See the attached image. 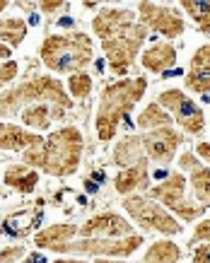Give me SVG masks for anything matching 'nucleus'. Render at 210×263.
<instances>
[{
	"instance_id": "obj_1",
	"label": "nucleus",
	"mask_w": 210,
	"mask_h": 263,
	"mask_svg": "<svg viewBox=\"0 0 210 263\" xmlns=\"http://www.w3.org/2000/svg\"><path fill=\"white\" fill-rule=\"evenodd\" d=\"M94 34L102 41L109 68L113 75H126L130 65L136 63L140 46L147 39V29L136 22L133 10L126 8H102L94 15Z\"/></svg>"
},
{
	"instance_id": "obj_2",
	"label": "nucleus",
	"mask_w": 210,
	"mask_h": 263,
	"mask_svg": "<svg viewBox=\"0 0 210 263\" xmlns=\"http://www.w3.org/2000/svg\"><path fill=\"white\" fill-rule=\"evenodd\" d=\"M82 150H85L82 130L75 126H63L49 133V138H44L41 145L22 152V164L32 169H41L49 176L63 179V176H70L78 172Z\"/></svg>"
},
{
	"instance_id": "obj_3",
	"label": "nucleus",
	"mask_w": 210,
	"mask_h": 263,
	"mask_svg": "<svg viewBox=\"0 0 210 263\" xmlns=\"http://www.w3.org/2000/svg\"><path fill=\"white\" fill-rule=\"evenodd\" d=\"M36 104H49L58 111H68L73 109V97L53 75H32L25 82L0 92V119L17 116L27 106H36Z\"/></svg>"
},
{
	"instance_id": "obj_4",
	"label": "nucleus",
	"mask_w": 210,
	"mask_h": 263,
	"mask_svg": "<svg viewBox=\"0 0 210 263\" xmlns=\"http://www.w3.org/2000/svg\"><path fill=\"white\" fill-rule=\"evenodd\" d=\"M147 89V78H133V80H119L111 82L102 89L97 106V119H94V128H97V138L102 143L113 140L116 130L121 126V121H128L130 111L136 109V104L143 99Z\"/></svg>"
},
{
	"instance_id": "obj_5",
	"label": "nucleus",
	"mask_w": 210,
	"mask_h": 263,
	"mask_svg": "<svg viewBox=\"0 0 210 263\" xmlns=\"http://www.w3.org/2000/svg\"><path fill=\"white\" fill-rule=\"evenodd\" d=\"M41 63L56 75H75L82 72L94 58V46L89 34L85 32H65L51 34L41 44Z\"/></svg>"
},
{
	"instance_id": "obj_6",
	"label": "nucleus",
	"mask_w": 210,
	"mask_h": 263,
	"mask_svg": "<svg viewBox=\"0 0 210 263\" xmlns=\"http://www.w3.org/2000/svg\"><path fill=\"white\" fill-rule=\"evenodd\" d=\"M123 210L128 213V217L143 232H155V234H162V237H177L184 230L177 217L150 196H140V193L126 196L123 198Z\"/></svg>"
},
{
	"instance_id": "obj_7",
	"label": "nucleus",
	"mask_w": 210,
	"mask_h": 263,
	"mask_svg": "<svg viewBox=\"0 0 210 263\" xmlns=\"http://www.w3.org/2000/svg\"><path fill=\"white\" fill-rule=\"evenodd\" d=\"M188 179H186L181 172H171L167 179L157 186L150 189V198L157 200L160 205H164L174 217L184 220V222H194V220H201L205 208L198 205L196 200L188 198Z\"/></svg>"
},
{
	"instance_id": "obj_8",
	"label": "nucleus",
	"mask_w": 210,
	"mask_h": 263,
	"mask_svg": "<svg viewBox=\"0 0 210 263\" xmlns=\"http://www.w3.org/2000/svg\"><path fill=\"white\" fill-rule=\"evenodd\" d=\"M143 237L140 234H130L121 239H109V237H87V239L68 241L61 244L53 251L63 256H92V258H102V256H113V258H126L133 251L143 247Z\"/></svg>"
},
{
	"instance_id": "obj_9",
	"label": "nucleus",
	"mask_w": 210,
	"mask_h": 263,
	"mask_svg": "<svg viewBox=\"0 0 210 263\" xmlns=\"http://www.w3.org/2000/svg\"><path fill=\"white\" fill-rule=\"evenodd\" d=\"M157 104H160L164 111H169L174 116V121L181 126L184 133H188V136H201L203 133V128H205V114H203V109L186 95L184 89H177V87L164 89L160 95V99H157Z\"/></svg>"
},
{
	"instance_id": "obj_10",
	"label": "nucleus",
	"mask_w": 210,
	"mask_h": 263,
	"mask_svg": "<svg viewBox=\"0 0 210 263\" xmlns=\"http://www.w3.org/2000/svg\"><path fill=\"white\" fill-rule=\"evenodd\" d=\"M136 8H138V20H140V24L145 27L147 32L152 29V32L167 36V39H177V36L184 34L186 22L177 8L160 5V3H147V0L138 3Z\"/></svg>"
},
{
	"instance_id": "obj_11",
	"label": "nucleus",
	"mask_w": 210,
	"mask_h": 263,
	"mask_svg": "<svg viewBox=\"0 0 210 263\" xmlns=\"http://www.w3.org/2000/svg\"><path fill=\"white\" fill-rule=\"evenodd\" d=\"M140 143H143V150H145V157L152 162H171V157L177 155L179 145L184 143V136L174 130L171 126L164 128H155V130H145L140 136Z\"/></svg>"
},
{
	"instance_id": "obj_12",
	"label": "nucleus",
	"mask_w": 210,
	"mask_h": 263,
	"mask_svg": "<svg viewBox=\"0 0 210 263\" xmlns=\"http://www.w3.org/2000/svg\"><path fill=\"white\" fill-rule=\"evenodd\" d=\"M80 234L87 239V237H109V239H121V237H130L136 234L133 232V224L121 217L119 213H97L89 220H85V224H80Z\"/></svg>"
},
{
	"instance_id": "obj_13",
	"label": "nucleus",
	"mask_w": 210,
	"mask_h": 263,
	"mask_svg": "<svg viewBox=\"0 0 210 263\" xmlns=\"http://www.w3.org/2000/svg\"><path fill=\"white\" fill-rule=\"evenodd\" d=\"M179 167H181V172L188 174V183H191V191H194L198 205L208 208L210 205V167L198 162V157L191 150H186L179 157Z\"/></svg>"
},
{
	"instance_id": "obj_14",
	"label": "nucleus",
	"mask_w": 210,
	"mask_h": 263,
	"mask_svg": "<svg viewBox=\"0 0 210 263\" xmlns=\"http://www.w3.org/2000/svg\"><path fill=\"white\" fill-rule=\"evenodd\" d=\"M184 82L186 89L194 95H210V44L201 46L194 53Z\"/></svg>"
},
{
	"instance_id": "obj_15",
	"label": "nucleus",
	"mask_w": 210,
	"mask_h": 263,
	"mask_svg": "<svg viewBox=\"0 0 210 263\" xmlns=\"http://www.w3.org/2000/svg\"><path fill=\"white\" fill-rule=\"evenodd\" d=\"M113 189L121 196H133L138 191H147L150 189V167H147V157L140 160L133 167L121 169L113 176Z\"/></svg>"
},
{
	"instance_id": "obj_16",
	"label": "nucleus",
	"mask_w": 210,
	"mask_h": 263,
	"mask_svg": "<svg viewBox=\"0 0 210 263\" xmlns=\"http://www.w3.org/2000/svg\"><path fill=\"white\" fill-rule=\"evenodd\" d=\"M44 143V138H39L34 130H27L25 126L17 123H0V150L8 152H27Z\"/></svg>"
},
{
	"instance_id": "obj_17",
	"label": "nucleus",
	"mask_w": 210,
	"mask_h": 263,
	"mask_svg": "<svg viewBox=\"0 0 210 263\" xmlns=\"http://www.w3.org/2000/svg\"><path fill=\"white\" fill-rule=\"evenodd\" d=\"M111 160L116 167H133L138 164L140 160H145V150H143V143H140V136L136 133H128V136H123L119 143L113 145V155Z\"/></svg>"
},
{
	"instance_id": "obj_18",
	"label": "nucleus",
	"mask_w": 210,
	"mask_h": 263,
	"mask_svg": "<svg viewBox=\"0 0 210 263\" xmlns=\"http://www.w3.org/2000/svg\"><path fill=\"white\" fill-rule=\"evenodd\" d=\"M140 63L143 68L150 72H164L167 68L177 63V48L171 46V44H152V46L147 48L143 58H140Z\"/></svg>"
},
{
	"instance_id": "obj_19",
	"label": "nucleus",
	"mask_w": 210,
	"mask_h": 263,
	"mask_svg": "<svg viewBox=\"0 0 210 263\" xmlns=\"http://www.w3.org/2000/svg\"><path fill=\"white\" fill-rule=\"evenodd\" d=\"M3 181L20 193H32L34 189H36V183H39V174H36V169L27 167V164L20 162V164H10V167L5 169Z\"/></svg>"
},
{
	"instance_id": "obj_20",
	"label": "nucleus",
	"mask_w": 210,
	"mask_h": 263,
	"mask_svg": "<svg viewBox=\"0 0 210 263\" xmlns=\"http://www.w3.org/2000/svg\"><path fill=\"white\" fill-rule=\"evenodd\" d=\"M80 232V227H75V224H51L46 230L36 232V237H34V244L39 249H53L61 247V244H68V241H73V237Z\"/></svg>"
},
{
	"instance_id": "obj_21",
	"label": "nucleus",
	"mask_w": 210,
	"mask_h": 263,
	"mask_svg": "<svg viewBox=\"0 0 210 263\" xmlns=\"http://www.w3.org/2000/svg\"><path fill=\"white\" fill-rule=\"evenodd\" d=\"M53 116H56V119H63L65 111H58V109H53L49 104H36V106H27L25 111L20 114V119H22L27 130H29V128H32V130H49Z\"/></svg>"
},
{
	"instance_id": "obj_22",
	"label": "nucleus",
	"mask_w": 210,
	"mask_h": 263,
	"mask_svg": "<svg viewBox=\"0 0 210 263\" xmlns=\"http://www.w3.org/2000/svg\"><path fill=\"white\" fill-rule=\"evenodd\" d=\"M179 258H181V249L171 239H160L147 249L140 263H179Z\"/></svg>"
},
{
	"instance_id": "obj_23",
	"label": "nucleus",
	"mask_w": 210,
	"mask_h": 263,
	"mask_svg": "<svg viewBox=\"0 0 210 263\" xmlns=\"http://www.w3.org/2000/svg\"><path fill=\"white\" fill-rule=\"evenodd\" d=\"M164 126H171V116L160 104H147L143 111L138 114V128L140 130H155V128H164Z\"/></svg>"
},
{
	"instance_id": "obj_24",
	"label": "nucleus",
	"mask_w": 210,
	"mask_h": 263,
	"mask_svg": "<svg viewBox=\"0 0 210 263\" xmlns=\"http://www.w3.org/2000/svg\"><path fill=\"white\" fill-rule=\"evenodd\" d=\"M181 8L191 17L201 34H210V0H181Z\"/></svg>"
},
{
	"instance_id": "obj_25",
	"label": "nucleus",
	"mask_w": 210,
	"mask_h": 263,
	"mask_svg": "<svg viewBox=\"0 0 210 263\" xmlns=\"http://www.w3.org/2000/svg\"><path fill=\"white\" fill-rule=\"evenodd\" d=\"M27 36V22L25 20H0V41L8 46H20Z\"/></svg>"
},
{
	"instance_id": "obj_26",
	"label": "nucleus",
	"mask_w": 210,
	"mask_h": 263,
	"mask_svg": "<svg viewBox=\"0 0 210 263\" xmlns=\"http://www.w3.org/2000/svg\"><path fill=\"white\" fill-rule=\"evenodd\" d=\"M68 95L73 97V99H87L89 95H92V78H89L87 72H75V75H70V80H68Z\"/></svg>"
},
{
	"instance_id": "obj_27",
	"label": "nucleus",
	"mask_w": 210,
	"mask_h": 263,
	"mask_svg": "<svg viewBox=\"0 0 210 263\" xmlns=\"http://www.w3.org/2000/svg\"><path fill=\"white\" fill-rule=\"evenodd\" d=\"M198 244H210V217L208 220H201V222L196 224L194 234H191V239H188V249L198 247Z\"/></svg>"
},
{
	"instance_id": "obj_28",
	"label": "nucleus",
	"mask_w": 210,
	"mask_h": 263,
	"mask_svg": "<svg viewBox=\"0 0 210 263\" xmlns=\"http://www.w3.org/2000/svg\"><path fill=\"white\" fill-rule=\"evenodd\" d=\"M27 256V249L22 244H15V247H5L0 251V263H20Z\"/></svg>"
},
{
	"instance_id": "obj_29",
	"label": "nucleus",
	"mask_w": 210,
	"mask_h": 263,
	"mask_svg": "<svg viewBox=\"0 0 210 263\" xmlns=\"http://www.w3.org/2000/svg\"><path fill=\"white\" fill-rule=\"evenodd\" d=\"M17 72H20V65H17L15 61H5V63H0V89L15 80Z\"/></svg>"
},
{
	"instance_id": "obj_30",
	"label": "nucleus",
	"mask_w": 210,
	"mask_h": 263,
	"mask_svg": "<svg viewBox=\"0 0 210 263\" xmlns=\"http://www.w3.org/2000/svg\"><path fill=\"white\" fill-rule=\"evenodd\" d=\"M36 8L44 12V15H56V12H61V10L68 8V3H61V0H46V3H36Z\"/></svg>"
},
{
	"instance_id": "obj_31",
	"label": "nucleus",
	"mask_w": 210,
	"mask_h": 263,
	"mask_svg": "<svg viewBox=\"0 0 210 263\" xmlns=\"http://www.w3.org/2000/svg\"><path fill=\"white\" fill-rule=\"evenodd\" d=\"M194 263H210V244H198L194 247Z\"/></svg>"
},
{
	"instance_id": "obj_32",
	"label": "nucleus",
	"mask_w": 210,
	"mask_h": 263,
	"mask_svg": "<svg viewBox=\"0 0 210 263\" xmlns=\"http://www.w3.org/2000/svg\"><path fill=\"white\" fill-rule=\"evenodd\" d=\"M196 157H201L205 164H210V143L208 140H203V143L196 145Z\"/></svg>"
},
{
	"instance_id": "obj_33",
	"label": "nucleus",
	"mask_w": 210,
	"mask_h": 263,
	"mask_svg": "<svg viewBox=\"0 0 210 263\" xmlns=\"http://www.w3.org/2000/svg\"><path fill=\"white\" fill-rule=\"evenodd\" d=\"M20 263H46V261H44V256H41V254H36V251H34V254L25 256Z\"/></svg>"
},
{
	"instance_id": "obj_34",
	"label": "nucleus",
	"mask_w": 210,
	"mask_h": 263,
	"mask_svg": "<svg viewBox=\"0 0 210 263\" xmlns=\"http://www.w3.org/2000/svg\"><path fill=\"white\" fill-rule=\"evenodd\" d=\"M10 56H12V48H10V46H0V58L10 61Z\"/></svg>"
},
{
	"instance_id": "obj_35",
	"label": "nucleus",
	"mask_w": 210,
	"mask_h": 263,
	"mask_svg": "<svg viewBox=\"0 0 210 263\" xmlns=\"http://www.w3.org/2000/svg\"><path fill=\"white\" fill-rule=\"evenodd\" d=\"M53 263H87V261H75V258H56Z\"/></svg>"
},
{
	"instance_id": "obj_36",
	"label": "nucleus",
	"mask_w": 210,
	"mask_h": 263,
	"mask_svg": "<svg viewBox=\"0 0 210 263\" xmlns=\"http://www.w3.org/2000/svg\"><path fill=\"white\" fill-rule=\"evenodd\" d=\"M94 263H126V261H109V258H97Z\"/></svg>"
}]
</instances>
